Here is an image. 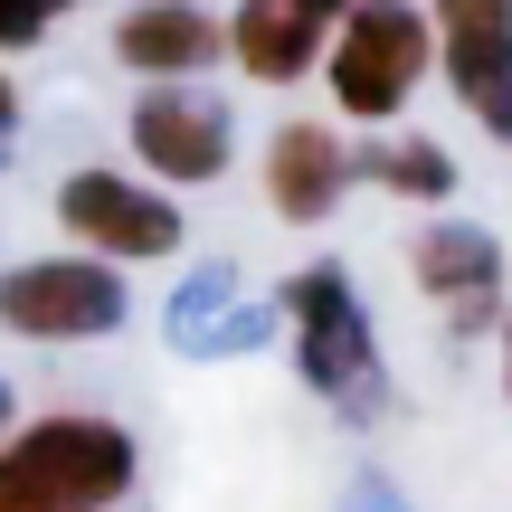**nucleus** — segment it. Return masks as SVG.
I'll return each instance as SVG.
<instances>
[{
    "mask_svg": "<svg viewBox=\"0 0 512 512\" xmlns=\"http://www.w3.org/2000/svg\"><path fill=\"white\" fill-rule=\"evenodd\" d=\"M0 323L38 332V342H86V332L124 323V275L95 256H48V266H10L0 275Z\"/></svg>",
    "mask_w": 512,
    "mask_h": 512,
    "instance_id": "7ed1b4c3",
    "label": "nucleus"
},
{
    "mask_svg": "<svg viewBox=\"0 0 512 512\" xmlns=\"http://www.w3.org/2000/svg\"><path fill=\"white\" fill-rule=\"evenodd\" d=\"M0 124H10V86H0Z\"/></svg>",
    "mask_w": 512,
    "mask_h": 512,
    "instance_id": "2eb2a0df",
    "label": "nucleus"
},
{
    "mask_svg": "<svg viewBox=\"0 0 512 512\" xmlns=\"http://www.w3.org/2000/svg\"><path fill=\"white\" fill-rule=\"evenodd\" d=\"M503 342H512V323H503Z\"/></svg>",
    "mask_w": 512,
    "mask_h": 512,
    "instance_id": "f3484780",
    "label": "nucleus"
},
{
    "mask_svg": "<svg viewBox=\"0 0 512 512\" xmlns=\"http://www.w3.org/2000/svg\"><path fill=\"white\" fill-rule=\"evenodd\" d=\"M370 171H380L389 190H418V200H446V190H456V162H446L437 143H389Z\"/></svg>",
    "mask_w": 512,
    "mask_h": 512,
    "instance_id": "f8f14e48",
    "label": "nucleus"
},
{
    "mask_svg": "<svg viewBox=\"0 0 512 512\" xmlns=\"http://www.w3.org/2000/svg\"><path fill=\"white\" fill-rule=\"evenodd\" d=\"M285 304H294V332H304V380L332 389V399H361L370 389V323L351 304V285L332 266H304Z\"/></svg>",
    "mask_w": 512,
    "mask_h": 512,
    "instance_id": "39448f33",
    "label": "nucleus"
},
{
    "mask_svg": "<svg viewBox=\"0 0 512 512\" xmlns=\"http://www.w3.org/2000/svg\"><path fill=\"white\" fill-rule=\"evenodd\" d=\"M266 200L285 209V219H323V209L342 200V143H332L323 124H285L266 143Z\"/></svg>",
    "mask_w": 512,
    "mask_h": 512,
    "instance_id": "1a4fd4ad",
    "label": "nucleus"
},
{
    "mask_svg": "<svg viewBox=\"0 0 512 512\" xmlns=\"http://www.w3.org/2000/svg\"><path fill=\"white\" fill-rule=\"evenodd\" d=\"M0 427H10V389H0Z\"/></svg>",
    "mask_w": 512,
    "mask_h": 512,
    "instance_id": "dca6fc26",
    "label": "nucleus"
},
{
    "mask_svg": "<svg viewBox=\"0 0 512 512\" xmlns=\"http://www.w3.org/2000/svg\"><path fill=\"white\" fill-rule=\"evenodd\" d=\"M133 484V437L114 418H38L0 446V512H105Z\"/></svg>",
    "mask_w": 512,
    "mask_h": 512,
    "instance_id": "f257e3e1",
    "label": "nucleus"
},
{
    "mask_svg": "<svg viewBox=\"0 0 512 512\" xmlns=\"http://www.w3.org/2000/svg\"><path fill=\"white\" fill-rule=\"evenodd\" d=\"M133 152L162 181H219L228 171V114L200 95H143L133 105Z\"/></svg>",
    "mask_w": 512,
    "mask_h": 512,
    "instance_id": "0eeeda50",
    "label": "nucleus"
},
{
    "mask_svg": "<svg viewBox=\"0 0 512 512\" xmlns=\"http://www.w3.org/2000/svg\"><path fill=\"white\" fill-rule=\"evenodd\" d=\"M313 29H323V19L294 10V0H247L238 29H228V48H238V67H247V76L285 86V76H304V67H313Z\"/></svg>",
    "mask_w": 512,
    "mask_h": 512,
    "instance_id": "9d476101",
    "label": "nucleus"
},
{
    "mask_svg": "<svg viewBox=\"0 0 512 512\" xmlns=\"http://www.w3.org/2000/svg\"><path fill=\"white\" fill-rule=\"evenodd\" d=\"M57 219L86 247H105V256H171L181 247V209L133 190V181H114V171H76V181L57 190Z\"/></svg>",
    "mask_w": 512,
    "mask_h": 512,
    "instance_id": "423d86ee",
    "label": "nucleus"
},
{
    "mask_svg": "<svg viewBox=\"0 0 512 512\" xmlns=\"http://www.w3.org/2000/svg\"><path fill=\"white\" fill-rule=\"evenodd\" d=\"M427 48H437V29H427L408 0H361V10L342 19V48H332V95H342V114H399V95L418 86Z\"/></svg>",
    "mask_w": 512,
    "mask_h": 512,
    "instance_id": "f03ea898",
    "label": "nucleus"
},
{
    "mask_svg": "<svg viewBox=\"0 0 512 512\" xmlns=\"http://www.w3.org/2000/svg\"><path fill=\"white\" fill-rule=\"evenodd\" d=\"M114 57H124V67H152V76H181V67H200V57H219V29H209L200 10H143V19L114 29Z\"/></svg>",
    "mask_w": 512,
    "mask_h": 512,
    "instance_id": "9b49d317",
    "label": "nucleus"
},
{
    "mask_svg": "<svg viewBox=\"0 0 512 512\" xmlns=\"http://www.w3.org/2000/svg\"><path fill=\"white\" fill-rule=\"evenodd\" d=\"M57 10H67V0H0V48H29Z\"/></svg>",
    "mask_w": 512,
    "mask_h": 512,
    "instance_id": "ddd939ff",
    "label": "nucleus"
},
{
    "mask_svg": "<svg viewBox=\"0 0 512 512\" xmlns=\"http://www.w3.org/2000/svg\"><path fill=\"white\" fill-rule=\"evenodd\" d=\"M294 10H313V19H323V10H342V0H294Z\"/></svg>",
    "mask_w": 512,
    "mask_h": 512,
    "instance_id": "4468645a",
    "label": "nucleus"
},
{
    "mask_svg": "<svg viewBox=\"0 0 512 512\" xmlns=\"http://www.w3.org/2000/svg\"><path fill=\"white\" fill-rule=\"evenodd\" d=\"M418 285L437 294L456 323H484V304H494V285H503V247L484 238V228H427L418 238Z\"/></svg>",
    "mask_w": 512,
    "mask_h": 512,
    "instance_id": "6e6552de",
    "label": "nucleus"
},
{
    "mask_svg": "<svg viewBox=\"0 0 512 512\" xmlns=\"http://www.w3.org/2000/svg\"><path fill=\"white\" fill-rule=\"evenodd\" d=\"M437 48L456 95L512 143V0H437Z\"/></svg>",
    "mask_w": 512,
    "mask_h": 512,
    "instance_id": "20e7f679",
    "label": "nucleus"
}]
</instances>
